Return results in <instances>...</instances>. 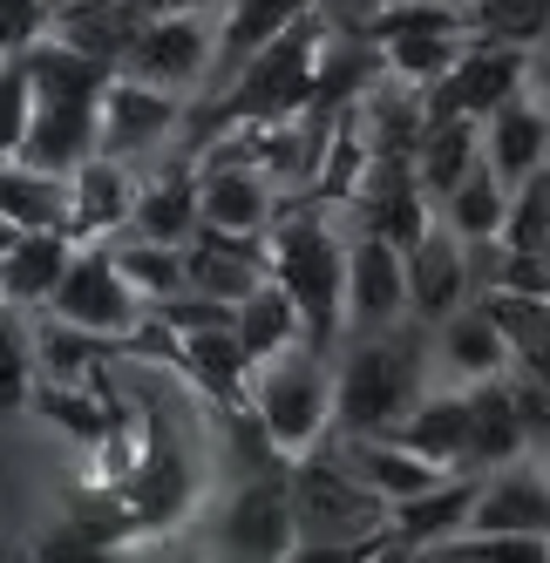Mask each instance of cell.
I'll return each instance as SVG.
<instances>
[{"label": "cell", "mask_w": 550, "mask_h": 563, "mask_svg": "<svg viewBox=\"0 0 550 563\" xmlns=\"http://www.w3.org/2000/svg\"><path fill=\"white\" fill-rule=\"evenodd\" d=\"M346 211L320 205V197H286V211L265 231V265L286 286V299L306 319L312 346H340L346 340Z\"/></svg>", "instance_id": "1"}, {"label": "cell", "mask_w": 550, "mask_h": 563, "mask_svg": "<svg viewBox=\"0 0 550 563\" xmlns=\"http://www.w3.org/2000/svg\"><path fill=\"white\" fill-rule=\"evenodd\" d=\"M428 327L408 319L395 333L346 340L333 367V434H395L402 415L436 387L428 380Z\"/></svg>", "instance_id": "2"}, {"label": "cell", "mask_w": 550, "mask_h": 563, "mask_svg": "<svg viewBox=\"0 0 550 563\" xmlns=\"http://www.w3.org/2000/svg\"><path fill=\"white\" fill-rule=\"evenodd\" d=\"M327 42H333V27L320 21V8L299 14L279 42H265L224 89H211V123L198 130L190 156H198L218 130H231V123H279V115H306L312 109V89H320Z\"/></svg>", "instance_id": "3"}, {"label": "cell", "mask_w": 550, "mask_h": 563, "mask_svg": "<svg viewBox=\"0 0 550 563\" xmlns=\"http://www.w3.org/2000/svg\"><path fill=\"white\" fill-rule=\"evenodd\" d=\"M245 408L258 415L265 441L279 449V462H306L333 441V353L327 346H286L265 367H252V394Z\"/></svg>", "instance_id": "4"}, {"label": "cell", "mask_w": 550, "mask_h": 563, "mask_svg": "<svg viewBox=\"0 0 550 563\" xmlns=\"http://www.w3.org/2000/svg\"><path fill=\"white\" fill-rule=\"evenodd\" d=\"M218 27H224V8L136 14L116 68L136 75V82H156V89H177L190 102H205L211 82H218Z\"/></svg>", "instance_id": "5"}, {"label": "cell", "mask_w": 550, "mask_h": 563, "mask_svg": "<svg viewBox=\"0 0 550 563\" xmlns=\"http://www.w3.org/2000/svg\"><path fill=\"white\" fill-rule=\"evenodd\" d=\"M190 115L198 102L177 96V89H156V82H136V75L116 68L109 89H102V150L123 156V164L150 170V164H170V156H190Z\"/></svg>", "instance_id": "6"}, {"label": "cell", "mask_w": 550, "mask_h": 563, "mask_svg": "<svg viewBox=\"0 0 550 563\" xmlns=\"http://www.w3.org/2000/svg\"><path fill=\"white\" fill-rule=\"evenodd\" d=\"M293 509H299V537L312 543H361V537H387V503L346 468V455L327 449L293 462Z\"/></svg>", "instance_id": "7"}, {"label": "cell", "mask_w": 550, "mask_h": 563, "mask_svg": "<svg viewBox=\"0 0 550 563\" xmlns=\"http://www.w3.org/2000/svg\"><path fill=\"white\" fill-rule=\"evenodd\" d=\"M198 449H190V434L177 428V415L164 400H143V462L130 475V503H136V522L143 537H164L190 516L198 503Z\"/></svg>", "instance_id": "8"}, {"label": "cell", "mask_w": 550, "mask_h": 563, "mask_svg": "<svg viewBox=\"0 0 550 563\" xmlns=\"http://www.w3.org/2000/svg\"><path fill=\"white\" fill-rule=\"evenodd\" d=\"M42 312L68 319V327H82V333H102V340H130L143 319H150V306L136 299V286L123 278V265H116L109 238L75 245V258H68V272H62V286H55V299H48Z\"/></svg>", "instance_id": "9"}, {"label": "cell", "mask_w": 550, "mask_h": 563, "mask_svg": "<svg viewBox=\"0 0 550 563\" xmlns=\"http://www.w3.org/2000/svg\"><path fill=\"white\" fill-rule=\"evenodd\" d=\"M299 543V509H293V468H252L218 509V550L245 563H279Z\"/></svg>", "instance_id": "10"}, {"label": "cell", "mask_w": 550, "mask_h": 563, "mask_svg": "<svg viewBox=\"0 0 550 563\" xmlns=\"http://www.w3.org/2000/svg\"><path fill=\"white\" fill-rule=\"evenodd\" d=\"M524 82H530V48L469 42V55L428 89V123H490Z\"/></svg>", "instance_id": "11"}, {"label": "cell", "mask_w": 550, "mask_h": 563, "mask_svg": "<svg viewBox=\"0 0 550 563\" xmlns=\"http://www.w3.org/2000/svg\"><path fill=\"white\" fill-rule=\"evenodd\" d=\"M408 258L402 245H387L374 231H353L346 238V340H367V333H395L408 327Z\"/></svg>", "instance_id": "12"}, {"label": "cell", "mask_w": 550, "mask_h": 563, "mask_svg": "<svg viewBox=\"0 0 550 563\" xmlns=\"http://www.w3.org/2000/svg\"><path fill=\"white\" fill-rule=\"evenodd\" d=\"M402 258H408V312L421 327H442L455 306L476 299V252H469L442 218L428 224Z\"/></svg>", "instance_id": "13"}, {"label": "cell", "mask_w": 550, "mask_h": 563, "mask_svg": "<svg viewBox=\"0 0 550 563\" xmlns=\"http://www.w3.org/2000/svg\"><path fill=\"white\" fill-rule=\"evenodd\" d=\"M198 205H205V224L211 231H245V238H265L272 218L286 211V190L272 184L265 170L239 164L224 150H205L198 156Z\"/></svg>", "instance_id": "14"}, {"label": "cell", "mask_w": 550, "mask_h": 563, "mask_svg": "<svg viewBox=\"0 0 550 563\" xmlns=\"http://www.w3.org/2000/svg\"><path fill=\"white\" fill-rule=\"evenodd\" d=\"M136 190H143L136 164H123V156H109V150L82 156V164L68 170V238H75V245H89V238L130 231Z\"/></svg>", "instance_id": "15"}, {"label": "cell", "mask_w": 550, "mask_h": 563, "mask_svg": "<svg viewBox=\"0 0 550 563\" xmlns=\"http://www.w3.org/2000/svg\"><path fill=\"white\" fill-rule=\"evenodd\" d=\"M333 449L346 455V468L361 475L387 509H395V503H415V496H428V489H442L449 475H462V468H442L436 455L408 449V441H395V434H333Z\"/></svg>", "instance_id": "16"}, {"label": "cell", "mask_w": 550, "mask_h": 563, "mask_svg": "<svg viewBox=\"0 0 550 563\" xmlns=\"http://www.w3.org/2000/svg\"><path fill=\"white\" fill-rule=\"evenodd\" d=\"M184 278H190V292L239 306L245 292H258L265 278H272V265H265V238L198 224V231L184 238Z\"/></svg>", "instance_id": "17"}, {"label": "cell", "mask_w": 550, "mask_h": 563, "mask_svg": "<svg viewBox=\"0 0 550 563\" xmlns=\"http://www.w3.org/2000/svg\"><path fill=\"white\" fill-rule=\"evenodd\" d=\"M428 367L449 374L455 387L509 374V340H503V327L490 319L483 299H469V306H455L442 319V327H428Z\"/></svg>", "instance_id": "18"}, {"label": "cell", "mask_w": 550, "mask_h": 563, "mask_svg": "<svg viewBox=\"0 0 550 563\" xmlns=\"http://www.w3.org/2000/svg\"><path fill=\"white\" fill-rule=\"evenodd\" d=\"M483 164H490L509 190L550 164V102H543L530 82L483 123Z\"/></svg>", "instance_id": "19"}, {"label": "cell", "mask_w": 550, "mask_h": 563, "mask_svg": "<svg viewBox=\"0 0 550 563\" xmlns=\"http://www.w3.org/2000/svg\"><path fill=\"white\" fill-rule=\"evenodd\" d=\"M469 530H517V537H550V468L543 462H503L483 475L476 516Z\"/></svg>", "instance_id": "20"}, {"label": "cell", "mask_w": 550, "mask_h": 563, "mask_svg": "<svg viewBox=\"0 0 550 563\" xmlns=\"http://www.w3.org/2000/svg\"><path fill=\"white\" fill-rule=\"evenodd\" d=\"M123 360V340L82 333L55 312H34V380L48 387H109V367Z\"/></svg>", "instance_id": "21"}, {"label": "cell", "mask_w": 550, "mask_h": 563, "mask_svg": "<svg viewBox=\"0 0 550 563\" xmlns=\"http://www.w3.org/2000/svg\"><path fill=\"white\" fill-rule=\"evenodd\" d=\"M198 224H205V205H198V156H170V164L143 170L136 211H130V231H136V238H156V245H184Z\"/></svg>", "instance_id": "22"}, {"label": "cell", "mask_w": 550, "mask_h": 563, "mask_svg": "<svg viewBox=\"0 0 550 563\" xmlns=\"http://www.w3.org/2000/svg\"><path fill=\"white\" fill-rule=\"evenodd\" d=\"M462 394H469V468L490 475V468H503V462L530 455V421H524V408H517V387H509V374L469 380Z\"/></svg>", "instance_id": "23"}, {"label": "cell", "mask_w": 550, "mask_h": 563, "mask_svg": "<svg viewBox=\"0 0 550 563\" xmlns=\"http://www.w3.org/2000/svg\"><path fill=\"white\" fill-rule=\"evenodd\" d=\"M476 489H483V475L462 468V475L442 482V489H428V496H415V503H395V509H387V537L428 556L436 543H449V537L469 530V516H476Z\"/></svg>", "instance_id": "24"}, {"label": "cell", "mask_w": 550, "mask_h": 563, "mask_svg": "<svg viewBox=\"0 0 550 563\" xmlns=\"http://www.w3.org/2000/svg\"><path fill=\"white\" fill-rule=\"evenodd\" d=\"M75 258V238L68 231H14L8 258H0V299L21 306V312H42L62 286V272Z\"/></svg>", "instance_id": "25"}, {"label": "cell", "mask_w": 550, "mask_h": 563, "mask_svg": "<svg viewBox=\"0 0 550 563\" xmlns=\"http://www.w3.org/2000/svg\"><path fill=\"white\" fill-rule=\"evenodd\" d=\"M395 441H408V449H421V455H436L442 468H469V394L455 380L449 387H428L415 408L402 415ZM469 475H476V468H469Z\"/></svg>", "instance_id": "26"}, {"label": "cell", "mask_w": 550, "mask_h": 563, "mask_svg": "<svg viewBox=\"0 0 550 563\" xmlns=\"http://www.w3.org/2000/svg\"><path fill=\"white\" fill-rule=\"evenodd\" d=\"M299 14H312V0H224V27H218V82H211V89H224L231 75H239L265 42H279V34H286Z\"/></svg>", "instance_id": "27"}, {"label": "cell", "mask_w": 550, "mask_h": 563, "mask_svg": "<svg viewBox=\"0 0 550 563\" xmlns=\"http://www.w3.org/2000/svg\"><path fill=\"white\" fill-rule=\"evenodd\" d=\"M469 42H476V34L469 27H408V34H387V42H374L381 48V62H387V75H395V82H408V89H436L442 75L469 55Z\"/></svg>", "instance_id": "28"}, {"label": "cell", "mask_w": 550, "mask_h": 563, "mask_svg": "<svg viewBox=\"0 0 550 563\" xmlns=\"http://www.w3.org/2000/svg\"><path fill=\"white\" fill-rule=\"evenodd\" d=\"M231 333H239V346L252 353V367H265L272 353H286V346L306 340V319H299V306L286 299L279 278H265L258 292L239 299V312H231Z\"/></svg>", "instance_id": "29"}, {"label": "cell", "mask_w": 550, "mask_h": 563, "mask_svg": "<svg viewBox=\"0 0 550 563\" xmlns=\"http://www.w3.org/2000/svg\"><path fill=\"white\" fill-rule=\"evenodd\" d=\"M0 224L68 231V177L34 170V164H0Z\"/></svg>", "instance_id": "30"}, {"label": "cell", "mask_w": 550, "mask_h": 563, "mask_svg": "<svg viewBox=\"0 0 550 563\" xmlns=\"http://www.w3.org/2000/svg\"><path fill=\"white\" fill-rule=\"evenodd\" d=\"M476 164H483V123H428L421 143H415V177L436 197V211Z\"/></svg>", "instance_id": "31"}, {"label": "cell", "mask_w": 550, "mask_h": 563, "mask_svg": "<svg viewBox=\"0 0 550 563\" xmlns=\"http://www.w3.org/2000/svg\"><path fill=\"white\" fill-rule=\"evenodd\" d=\"M503 218H509V184L490 164H476L442 197V224L462 238V245H503Z\"/></svg>", "instance_id": "32"}, {"label": "cell", "mask_w": 550, "mask_h": 563, "mask_svg": "<svg viewBox=\"0 0 550 563\" xmlns=\"http://www.w3.org/2000/svg\"><path fill=\"white\" fill-rule=\"evenodd\" d=\"M109 252H116V265H123V278L136 286L143 306H164V299L190 292V278H184V245H156V238L116 231V238H109Z\"/></svg>", "instance_id": "33"}, {"label": "cell", "mask_w": 550, "mask_h": 563, "mask_svg": "<svg viewBox=\"0 0 550 563\" xmlns=\"http://www.w3.org/2000/svg\"><path fill=\"white\" fill-rule=\"evenodd\" d=\"M34 400V312L0 299V421L28 415Z\"/></svg>", "instance_id": "34"}, {"label": "cell", "mask_w": 550, "mask_h": 563, "mask_svg": "<svg viewBox=\"0 0 550 563\" xmlns=\"http://www.w3.org/2000/svg\"><path fill=\"white\" fill-rule=\"evenodd\" d=\"M469 34L503 48H537L550 42V0H476L469 8Z\"/></svg>", "instance_id": "35"}, {"label": "cell", "mask_w": 550, "mask_h": 563, "mask_svg": "<svg viewBox=\"0 0 550 563\" xmlns=\"http://www.w3.org/2000/svg\"><path fill=\"white\" fill-rule=\"evenodd\" d=\"M28 130H34V68H28V48L14 42L0 55V164H14L28 150Z\"/></svg>", "instance_id": "36"}, {"label": "cell", "mask_w": 550, "mask_h": 563, "mask_svg": "<svg viewBox=\"0 0 550 563\" xmlns=\"http://www.w3.org/2000/svg\"><path fill=\"white\" fill-rule=\"evenodd\" d=\"M428 563H550V537H517V530H462L428 550Z\"/></svg>", "instance_id": "37"}, {"label": "cell", "mask_w": 550, "mask_h": 563, "mask_svg": "<svg viewBox=\"0 0 550 563\" xmlns=\"http://www.w3.org/2000/svg\"><path fill=\"white\" fill-rule=\"evenodd\" d=\"M28 556H34V563H109V550H102V543H89L82 530H68V522H62V530H48Z\"/></svg>", "instance_id": "38"}, {"label": "cell", "mask_w": 550, "mask_h": 563, "mask_svg": "<svg viewBox=\"0 0 550 563\" xmlns=\"http://www.w3.org/2000/svg\"><path fill=\"white\" fill-rule=\"evenodd\" d=\"M381 543H387V537H361V543H312V537H299L279 563H367Z\"/></svg>", "instance_id": "39"}, {"label": "cell", "mask_w": 550, "mask_h": 563, "mask_svg": "<svg viewBox=\"0 0 550 563\" xmlns=\"http://www.w3.org/2000/svg\"><path fill=\"white\" fill-rule=\"evenodd\" d=\"M312 8H320V21L340 27V34H367L374 14H381V8H395V0H312Z\"/></svg>", "instance_id": "40"}, {"label": "cell", "mask_w": 550, "mask_h": 563, "mask_svg": "<svg viewBox=\"0 0 550 563\" xmlns=\"http://www.w3.org/2000/svg\"><path fill=\"white\" fill-rule=\"evenodd\" d=\"M42 8L48 0H0V34H8V42H28L34 21H42Z\"/></svg>", "instance_id": "41"}, {"label": "cell", "mask_w": 550, "mask_h": 563, "mask_svg": "<svg viewBox=\"0 0 550 563\" xmlns=\"http://www.w3.org/2000/svg\"><path fill=\"white\" fill-rule=\"evenodd\" d=\"M130 14H177V8H224V0H123Z\"/></svg>", "instance_id": "42"}, {"label": "cell", "mask_w": 550, "mask_h": 563, "mask_svg": "<svg viewBox=\"0 0 550 563\" xmlns=\"http://www.w3.org/2000/svg\"><path fill=\"white\" fill-rule=\"evenodd\" d=\"M530 89L550 102V42H537V48H530Z\"/></svg>", "instance_id": "43"}, {"label": "cell", "mask_w": 550, "mask_h": 563, "mask_svg": "<svg viewBox=\"0 0 550 563\" xmlns=\"http://www.w3.org/2000/svg\"><path fill=\"white\" fill-rule=\"evenodd\" d=\"M205 563H245V556H224V550H218V556H205Z\"/></svg>", "instance_id": "44"}, {"label": "cell", "mask_w": 550, "mask_h": 563, "mask_svg": "<svg viewBox=\"0 0 550 563\" xmlns=\"http://www.w3.org/2000/svg\"><path fill=\"white\" fill-rule=\"evenodd\" d=\"M442 8H462V14H469V8H476V0H442Z\"/></svg>", "instance_id": "45"}, {"label": "cell", "mask_w": 550, "mask_h": 563, "mask_svg": "<svg viewBox=\"0 0 550 563\" xmlns=\"http://www.w3.org/2000/svg\"><path fill=\"white\" fill-rule=\"evenodd\" d=\"M543 177H550V164H543Z\"/></svg>", "instance_id": "46"}]
</instances>
